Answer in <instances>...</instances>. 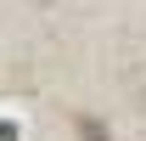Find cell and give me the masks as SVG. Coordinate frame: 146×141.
Listing matches in <instances>:
<instances>
[{"label": "cell", "mask_w": 146, "mask_h": 141, "mask_svg": "<svg viewBox=\"0 0 146 141\" xmlns=\"http://www.w3.org/2000/svg\"><path fill=\"white\" fill-rule=\"evenodd\" d=\"M73 130H79V141H112L107 119H90V113H73Z\"/></svg>", "instance_id": "cell-1"}, {"label": "cell", "mask_w": 146, "mask_h": 141, "mask_svg": "<svg viewBox=\"0 0 146 141\" xmlns=\"http://www.w3.org/2000/svg\"><path fill=\"white\" fill-rule=\"evenodd\" d=\"M0 141H23V136H17V124H11V119H0Z\"/></svg>", "instance_id": "cell-2"}]
</instances>
